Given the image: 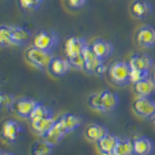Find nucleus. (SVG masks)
I'll return each instance as SVG.
<instances>
[{
  "label": "nucleus",
  "mask_w": 155,
  "mask_h": 155,
  "mask_svg": "<svg viewBox=\"0 0 155 155\" xmlns=\"http://www.w3.org/2000/svg\"><path fill=\"white\" fill-rule=\"evenodd\" d=\"M131 66L127 61H116L108 69L109 77L114 84L125 86L131 84Z\"/></svg>",
  "instance_id": "f257e3e1"
},
{
  "label": "nucleus",
  "mask_w": 155,
  "mask_h": 155,
  "mask_svg": "<svg viewBox=\"0 0 155 155\" xmlns=\"http://www.w3.org/2000/svg\"><path fill=\"white\" fill-rule=\"evenodd\" d=\"M53 56L52 51H46L36 47L28 48L25 51L26 61L39 70L45 71L48 69Z\"/></svg>",
  "instance_id": "f03ea898"
},
{
  "label": "nucleus",
  "mask_w": 155,
  "mask_h": 155,
  "mask_svg": "<svg viewBox=\"0 0 155 155\" xmlns=\"http://www.w3.org/2000/svg\"><path fill=\"white\" fill-rule=\"evenodd\" d=\"M82 58H84V70L88 74L102 76L107 71L104 61L95 54L89 44H87L84 48Z\"/></svg>",
  "instance_id": "7ed1b4c3"
},
{
  "label": "nucleus",
  "mask_w": 155,
  "mask_h": 155,
  "mask_svg": "<svg viewBox=\"0 0 155 155\" xmlns=\"http://www.w3.org/2000/svg\"><path fill=\"white\" fill-rule=\"evenodd\" d=\"M33 46L46 51H52L59 44V36L53 30H41L32 39Z\"/></svg>",
  "instance_id": "20e7f679"
},
{
  "label": "nucleus",
  "mask_w": 155,
  "mask_h": 155,
  "mask_svg": "<svg viewBox=\"0 0 155 155\" xmlns=\"http://www.w3.org/2000/svg\"><path fill=\"white\" fill-rule=\"evenodd\" d=\"M24 132V127L21 123L14 119H7L2 123L0 135L3 140L9 143H16Z\"/></svg>",
  "instance_id": "39448f33"
},
{
  "label": "nucleus",
  "mask_w": 155,
  "mask_h": 155,
  "mask_svg": "<svg viewBox=\"0 0 155 155\" xmlns=\"http://www.w3.org/2000/svg\"><path fill=\"white\" fill-rule=\"evenodd\" d=\"M133 110L140 117L151 119L155 113V101L151 96L138 97L133 103Z\"/></svg>",
  "instance_id": "423d86ee"
},
{
  "label": "nucleus",
  "mask_w": 155,
  "mask_h": 155,
  "mask_svg": "<svg viewBox=\"0 0 155 155\" xmlns=\"http://www.w3.org/2000/svg\"><path fill=\"white\" fill-rule=\"evenodd\" d=\"M87 45V42L84 37L71 36L66 40L64 45L65 54L68 60H73L82 55L84 48Z\"/></svg>",
  "instance_id": "0eeeda50"
},
{
  "label": "nucleus",
  "mask_w": 155,
  "mask_h": 155,
  "mask_svg": "<svg viewBox=\"0 0 155 155\" xmlns=\"http://www.w3.org/2000/svg\"><path fill=\"white\" fill-rule=\"evenodd\" d=\"M135 40L140 48H150L155 47V27L148 24L140 26L136 32Z\"/></svg>",
  "instance_id": "6e6552de"
},
{
  "label": "nucleus",
  "mask_w": 155,
  "mask_h": 155,
  "mask_svg": "<svg viewBox=\"0 0 155 155\" xmlns=\"http://www.w3.org/2000/svg\"><path fill=\"white\" fill-rule=\"evenodd\" d=\"M37 104L38 102L36 100L29 97H22L15 102L13 109L19 117L29 119Z\"/></svg>",
  "instance_id": "1a4fd4ad"
},
{
  "label": "nucleus",
  "mask_w": 155,
  "mask_h": 155,
  "mask_svg": "<svg viewBox=\"0 0 155 155\" xmlns=\"http://www.w3.org/2000/svg\"><path fill=\"white\" fill-rule=\"evenodd\" d=\"M119 105V96L117 93L109 89L100 91L101 113H109L115 110Z\"/></svg>",
  "instance_id": "9d476101"
},
{
  "label": "nucleus",
  "mask_w": 155,
  "mask_h": 155,
  "mask_svg": "<svg viewBox=\"0 0 155 155\" xmlns=\"http://www.w3.org/2000/svg\"><path fill=\"white\" fill-rule=\"evenodd\" d=\"M90 47L95 54L103 61L110 57L114 50L113 43L109 40H106V39H102V38L96 39L90 45Z\"/></svg>",
  "instance_id": "9b49d317"
},
{
  "label": "nucleus",
  "mask_w": 155,
  "mask_h": 155,
  "mask_svg": "<svg viewBox=\"0 0 155 155\" xmlns=\"http://www.w3.org/2000/svg\"><path fill=\"white\" fill-rule=\"evenodd\" d=\"M128 62L132 69L145 72H150L153 66V60L151 56L145 52L135 53L130 57V60Z\"/></svg>",
  "instance_id": "f8f14e48"
},
{
  "label": "nucleus",
  "mask_w": 155,
  "mask_h": 155,
  "mask_svg": "<svg viewBox=\"0 0 155 155\" xmlns=\"http://www.w3.org/2000/svg\"><path fill=\"white\" fill-rule=\"evenodd\" d=\"M67 131L64 127V125L61 122L59 117L56 118L54 124L52 125V127L50 129V131L44 136L43 139L46 140L47 142L51 143L53 147H55L56 144L59 143L62 139L67 135Z\"/></svg>",
  "instance_id": "ddd939ff"
},
{
  "label": "nucleus",
  "mask_w": 155,
  "mask_h": 155,
  "mask_svg": "<svg viewBox=\"0 0 155 155\" xmlns=\"http://www.w3.org/2000/svg\"><path fill=\"white\" fill-rule=\"evenodd\" d=\"M72 68L73 67L67 57L63 58L57 56L52 58L48 71L55 77H64L71 71Z\"/></svg>",
  "instance_id": "4468645a"
},
{
  "label": "nucleus",
  "mask_w": 155,
  "mask_h": 155,
  "mask_svg": "<svg viewBox=\"0 0 155 155\" xmlns=\"http://www.w3.org/2000/svg\"><path fill=\"white\" fill-rule=\"evenodd\" d=\"M153 11L152 5L147 0H134L131 3L130 12L135 18L143 19L151 15Z\"/></svg>",
  "instance_id": "2eb2a0df"
},
{
  "label": "nucleus",
  "mask_w": 155,
  "mask_h": 155,
  "mask_svg": "<svg viewBox=\"0 0 155 155\" xmlns=\"http://www.w3.org/2000/svg\"><path fill=\"white\" fill-rule=\"evenodd\" d=\"M153 140L147 137H140L133 140V155H150L154 150Z\"/></svg>",
  "instance_id": "dca6fc26"
},
{
  "label": "nucleus",
  "mask_w": 155,
  "mask_h": 155,
  "mask_svg": "<svg viewBox=\"0 0 155 155\" xmlns=\"http://www.w3.org/2000/svg\"><path fill=\"white\" fill-rule=\"evenodd\" d=\"M133 89L138 97H148L155 93V82L151 76L133 84Z\"/></svg>",
  "instance_id": "f3484780"
},
{
  "label": "nucleus",
  "mask_w": 155,
  "mask_h": 155,
  "mask_svg": "<svg viewBox=\"0 0 155 155\" xmlns=\"http://www.w3.org/2000/svg\"><path fill=\"white\" fill-rule=\"evenodd\" d=\"M55 120H56V118H54V116L32 119V120H30L31 129L33 130L34 133L43 138L52 127V125L54 124Z\"/></svg>",
  "instance_id": "a211bd4d"
},
{
  "label": "nucleus",
  "mask_w": 155,
  "mask_h": 155,
  "mask_svg": "<svg viewBox=\"0 0 155 155\" xmlns=\"http://www.w3.org/2000/svg\"><path fill=\"white\" fill-rule=\"evenodd\" d=\"M109 133L110 131L108 127L99 123H91L84 130L85 138L87 140H89L90 142H94V143H97L99 140H101Z\"/></svg>",
  "instance_id": "6ab92c4d"
},
{
  "label": "nucleus",
  "mask_w": 155,
  "mask_h": 155,
  "mask_svg": "<svg viewBox=\"0 0 155 155\" xmlns=\"http://www.w3.org/2000/svg\"><path fill=\"white\" fill-rule=\"evenodd\" d=\"M32 39V34L28 28L18 25H12L13 45L23 46Z\"/></svg>",
  "instance_id": "aec40b11"
},
{
  "label": "nucleus",
  "mask_w": 155,
  "mask_h": 155,
  "mask_svg": "<svg viewBox=\"0 0 155 155\" xmlns=\"http://www.w3.org/2000/svg\"><path fill=\"white\" fill-rule=\"evenodd\" d=\"M118 140L119 138L117 136L109 133L101 140H99L96 143V145L100 153H111L114 151V147H116V144H117Z\"/></svg>",
  "instance_id": "412c9836"
},
{
  "label": "nucleus",
  "mask_w": 155,
  "mask_h": 155,
  "mask_svg": "<svg viewBox=\"0 0 155 155\" xmlns=\"http://www.w3.org/2000/svg\"><path fill=\"white\" fill-rule=\"evenodd\" d=\"M59 119L61 120L63 125H64L68 134L78 129L82 124V122H84V117L81 115H78L70 113L62 114L61 116H59Z\"/></svg>",
  "instance_id": "4be33fe9"
},
{
  "label": "nucleus",
  "mask_w": 155,
  "mask_h": 155,
  "mask_svg": "<svg viewBox=\"0 0 155 155\" xmlns=\"http://www.w3.org/2000/svg\"><path fill=\"white\" fill-rule=\"evenodd\" d=\"M53 147H54L46 140H39L32 144L30 153L31 155H51Z\"/></svg>",
  "instance_id": "5701e85b"
},
{
  "label": "nucleus",
  "mask_w": 155,
  "mask_h": 155,
  "mask_svg": "<svg viewBox=\"0 0 155 155\" xmlns=\"http://www.w3.org/2000/svg\"><path fill=\"white\" fill-rule=\"evenodd\" d=\"M113 155H133V140L128 138L119 139Z\"/></svg>",
  "instance_id": "b1692460"
},
{
  "label": "nucleus",
  "mask_w": 155,
  "mask_h": 155,
  "mask_svg": "<svg viewBox=\"0 0 155 155\" xmlns=\"http://www.w3.org/2000/svg\"><path fill=\"white\" fill-rule=\"evenodd\" d=\"M13 46L12 25L0 24V48Z\"/></svg>",
  "instance_id": "393cba45"
},
{
  "label": "nucleus",
  "mask_w": 155,
  "mask_h": 155,
  "mask_svg": "<svg viewBox=\"0 0 155 155\" xmlns=\"http://www.w3.org/2000/svg\"><path fill=\"white\" fill-rule=\"evenodd\" d=\"M51 116H53V111L51 110V109H50L48 107L38 102V104L36 105L33 113L30 115L29 120L37 119V118H44V117H51Z\"/></svg>",
  "instance_id": "a878e982"
},
{
  "label": "nucleus",
  "mask_w": 155,
  "mask_h": 155,
  "mask_svg": "<svg viewBox=\"0 0 155 155\" xmlns=\"http://www.w3.org/2000/svg\"><path fill=\"white\" fill-rule=\"evenodd\" d=\"M18 2L22 11L33 12L40 8L43 0H18Z\"/></svg>",
  "instance_id": "bb28decb"
},
{
  "label": "nucleus",
  "mask_w": 155,
  "mask_h": 155,
  "mask_svg": "<svg viewBox=\"0 0 155 155\" xmlns=\"http://www.w3.org/2000/svg\"><path fill=\"white\" fill-rule=\"evenodd\" d=\"M16 100L15 97L7 93V92H0V110H9L14 107Z\"/></svg>",
  "instance_id": "cd10ccee"
},
{
  "label": "nucleus",
  "mask_w": 155,
  "mask_h": 155,
  "mask_svg": "<svg viewBox=\"0 0 155 155\" xmlns=\"http://www.w3.org/2000/svg\"><path fill=\"white\" fill-rule=\"evenodd\" d=\"M88 106L92 110L101 111V106H100V92H96V93L91 94L88 97Z\"/></svg>",
  "instance_id": "c85d7f7f"
},
{
  "label": "nucleus",
  "mask_w": 155,
  "mask_h": 155,
  "mask_svg": "<svg viewBox=\"0 0 155 155\" xmlns=\"http://www.w3.org/2000/svg\"><path fill=\"white\" fill-rule=\"evenodd\" d=\"M132 69V68H131ZM150 76V72H145V71H140V70H131V84H135L143 79H145Z\"/></svg>",
  "instance_id": "c756f323"
},
{
  "label": "nucleus",
  "mask_w": 155,
  "mask_h": 155,
  "mask_svg": "<svg viewBox=\"0 0 155 155\" xmlns=\"http://www.w3.org/2000/svg\"><path fill=\"white\" fill-rule=\"evenodd\" d=\"M87 0H67V3L69 7L73 10H79L84 7Z\"/></svg>",
  "instance_id": "7c9ffc66"
},
{
  "label": "nucleus",
  "mask_w": 155,
  "mask_h": 155,
  "mask_svg": "<svg viewBox=\"0 0 155 155\" xmlns=\"http://www.w3.org/2000/svg\"><path fill=\"white\" fill-rule=\"evenodd\" d=\"M0 155H15V154L11 151H8V150H0Z\"/></svg>",
  "instance_id": "2f4dec72"
},
{
  "label": "nucleus",
  "mask_w": 155,
  "mask_h": 155,
  "mask_svg": "<svg viewBox=\"0 0 155 155\" xmlns=\"http://www.w3.org/2000/svg\"><path fill=\"white\" fill-rule=\"evenodd\" d=\"M151 78H152V80H153V81L155 82V69L153 70V72H152V75H151Z\"/></svg>",
  "instance_id": "473e14b6"
},
{
  "label": "nucleus",
  "mask_w": 155,
  "mask_h": 155,
  "mask_svg": "<svg viewBox=\"0 0 155 155\" xmlns=\"http://www.w3.org/2000/svg\"><path fill=\"white\" fill-rule=\"evenodd\" d=\"M100 155H113V152L111 153H100Z\"/></svg>",
  "instance_id": "72a5a7b5"
},
{
  "label": "nucleus",
  "mask_w": 155,
  "mask_h": 155,
  "mask_svg": "<svg viewBox=\"0 0 155 155\" xmlns=\"http://www.w3.org/2000/svg\"><path fill=\"white\" fill-rule=\"evenodd\" d=\"M151 120H152V121H154V122H155V113H154L153 116H152V117H151Z\"/></svg>",
  "instance_id": "f704fd0d"
},
{
  "label": "nucleus",
  "mask_w": 155,
  "mask_h": 155,
  "mask_svg": "<svg viewBox=\"0 0 155 155\" xmlns=\"http://www.w3.org/2000/svg\"><path fill=\"white\" fill-rule=\"evenodd\" d=\"M43 1H44V0H43Z\"/></svg>",
  "instance_id": "c9c22d12"
},
{
  "label": "nucleus",
  "mask_w": 155,
  "mask_h": 155,
  "mask_svg": "<svg viewBox=\"0 0 155 155\" xmlns=\"http://www.w3.org/2000/svg\"><path fill=\"white\" fill-rule=\"evenodd\" d=\"M15 155H16V154H15Z\"/></svg>",
  "instance_id": "e433bc0d"
}]
</instances>
